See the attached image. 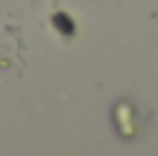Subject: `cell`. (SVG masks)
<instances>
[{
	"label": "cell",
	"mask_w": 158,
	"mask_h": 156,
	"mask_svg": "<svg viewBox=\"0 0 158 156\" xmlns=\"http://www.w3.org/2000/svg\"><path fill=\"white\" fill-rule=\"evenodd\" d=\"M53 27H56V29H64L68 35H73V24H70V18L64 15V12H59V15H53Z\"/></svg>",
	"instance_id": "6da1fadb"
}]
</instances>
